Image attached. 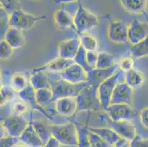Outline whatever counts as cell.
Listing matches in <instances>:
<instances>
[{
    "mask_svg": "<svg viewBox=\"0 0 148 147\" xmlns=\"http://www.w3.org/2000/svg\"><path fill=\"white\" fill-rule=\"evenodd\" d=\"M52 137H54L60 146L77 147V130L76 125L72 122L50 126Z\"/></svg>",
    "mask_w": 148,
    "mask_h": 147,
    "instance_id": "cell-1",
    "label": "cell"
},
{
    "mask_svg": "<svg viewBox=\"0 0 148 147\" xmlns=\"http://www.w3.org/2000/svg\"><path fill=\"white\" fill-rule=\"evenodd\" d=\"M73 22L75 31L80 35L96 27L99 24V18L83 5H80L73 17Z\"/></svg>",
    "mask_w": 148,
    "mask_h": 147,
    "instance_id": "cell-2",
    "label": "cell"
},
{
    "mask_svg": "<svg viewBox=\"0 0 148 147\" xmlns=\"http://www.w3.org/2000/svg\"><path fill=\"white\" fill-rule=\"evenodd\" d=\"M124 72L118 68L111 76L99 83L97 88V95L99 103L103 109L106 108L110 105L111 96L116 85L119 82L121 76Z\"/></svg>",
    "mask_w": 148,
    "mask_h": 147,
    "instance_id": "cell-3",
    "label": "cell"
},
{
    "mask_svg": "<svg viewBox=\"0 0 148 147\" xmlns=\"http://www.w3.org/2000/svg\"><path fill=\"white\" fill-rule=\"evenodd\" d=\"M47 18V17L45 15L39 16H34L18 8L10 14L9 25L10 27L16 28L22 31L30 29L36 23L40 21H44Z\"/></svg>",
    "mask_w": 148,
    "mask_h": 147,
    "instance_id": "cell-4",
    "label": "cell"
},
{
    "mask_svg": "<svg viewBox=\"0 0 148 147\" xmlns=\"http://www.w3.org/2000/svg\"><path fill=\"white\" fill-rule=\"evenodd\" d=\"M50 80V89L52 93V101L64 97H76L81 89L87 85L86 83L81 84H72L64 79Z\"/></svg>",
    "mask_w": 148,
    "mask_h": 147,
    "instance_id": "cell-5",
    "label": "cell"
},
{
    "mask_svg": "<svg viewBox=\"0 0 148 147\" xmlns=\"http://www.w3.org/2000/svg\"><path fill=\"white\" fill-rule=\"evenodd\" d=\"M97 86L87 84L81 89L76 96L77 111H87L101 107L97 95Z\"/></svg>",
    "mask_w": 148,
    "mask_h": 147,
    "instance_id": "cell-6",
    "label": "cell"
},
{
    "mask_svg": "<svg viewBox=\"0 0 148 147\" xmlns=\"http://www.w3.org/2000/svg\"><path fill=\"white\" fill-rule=\"evenodd\" d=\"M128 26L122 20H114L109 23L107 29V37L114 44L127 43Z\"/></svg>",
    "mask_w": 148,
    "mask_h": 147,
    "instance_id": "cell-7",
    "label": "cell"
},
{
    "mask_svg": "<svg viewBox=\"0 0 148 147\" xmlns=\"http://www.w3.org/2000/svg\"><path fill=\"white\" fill-rule=\"evenodd\" d=\"M29 121L21 115L13 114L2 121L7 135L19 138L23 131L27 126Z\"/></svg>",
    "mask_w": 148,
    "mask_h": 147,
    "instance_id": "cell-8",
    "label": "cell"
},
{
    "mask_svg": "<svg viewBox=\"0 0 148 147\" xmlns=\"http://www.w3.org/2000/svg\"><path fill=\"white\" fill-rule=\"evenodd\" d=\"M60 77L72 84H81L88 81V73L81 66L74 62L60 72Z\"/></svg>",
    "mask_w": 148,
    "mask_h": 147,
    "instance_id": "cell-9",
    "label": "cell"
},
{
    "mask_svg": "<svg viewBox=\"0 0 148 147\" xmlns=\"http://www.w3.org/2000/svg\"><path fill=\"white\" fill-rule=\"evenodd\" d=\"M103 110L112 121L130 120L134 115V109L127 104H110Z\"/></svg>",
    "mask_w": 148,
    "mask_h": 147,
    "instance_id": "cell-10",
    "label": "cell"
},
{
    "mask_svg": "<svg viewBox=\"0 0 148 147\" xmlns=\"http://www.w3.org/2000/svg\"><path fill=\"white\" fill-rule=\"evenodd\" d=\"M108 127L112 129L121 137L129 142L137 135V129L135 125L130 122V120L123 121H112L110 118L107 119Z\"/></svg>",
    "mask_w": 148,
    "mask_h": 147,
    "instance_id": "cell-11",
    "label": "cell"
},
{
    "mask_svg": "<svg viewBox=\"0 0 148 147\" xmlns=\"http://www.w3.org/2000/svg\"><path fill=\"white\" fill-rule=\"evenodd\" d=\"M147 23L134 18L127 29V42L131 45L138 44L147 38Z\"/></svg>",
    "mask_w": 148,
    "mask_h": 147,
    "instance_id": "cell-12",
    "label": "cell"
},
{
    "mask_svg": "<svg viewBox=\"0 0 148 147\" xmlns=\"http://www.w3.org/2000/svg\"><path fill=\"white\" fill-rule=\"evenodd\" d=\"M134 95V89L125 82H119L113 91L110 104H127L131 105Z\"/></svg>",
    "mask_w": 148,
    "mask_h": 147,
    "instance_id": "cell-13",
    "label": "cell"
},
{
    "mask_svg": "<svg viewBox=\"0 0 148 147\" xmlns=\"http://www.w3.org/2000/svg\"><path fill=\"white\" fill-rule=\"evenodd\" d=\"M80 47L79 38H71L60 43L58 46L59 57L74 60Z\"/></svg>",
    "mask_w": 148,
    "mask_h": 147,
    "instance_id": "cell-14",
    "label": "cell"
},
{
    "mask_svg": "<svg viewBox=\"0 0 148 147\" xmlns=\"http://www.w3.org/2000/svg\"><path fill=\"white\" fill-rule=\"evenodd\" d=\"M55 102L56 111L62 116H72L77 110L76 97H64L58 99Z\"/></svg>",
    "mask_w": 148,
    "mask_h": 147,
    "instance_id": "cell-15",
    "label": "cell"
},
{
    "mask_svg": "<svg viewBox=\"0 0 148 147\" xmlns=\"http://www.w3.org/2000/svg\"><path fill=\"white\" fill-rule=\"evenodd\" d=\"M17 95L20 97V99L21 100L26 102L27 105H30L34 110H36L40 112V113H41L44 116H46L49 119H53L52 117L50 116V114H49L46 111L45 109L42 106H41V105L37 103L36 99V90H34V88L31 86L29 83L23 91L18 93Z\"/></svg>",
    "mask_w": 148,
    "mask_h": 147,
    "instance_id": "cell-16",
    "label": "cell"
},
{
    "mask_svg": "<svg viewBox=\"0 0 148 147\" xmlns=\"http://www.w3.org/2000/svg\"><path fill=\"white\" fill-rule=\"evenodd\" d=\"M19 140L20 142L29 147H41L44 144L33 128L32 124V116H30L27 127L19 137Z\"/></svg>",
    "mask_w": 148,
    "mask_h": 147,
    "instance_id": "cell-17",
    "label": "cell"
},
{
    "mask_svg": "<svg viewBox=\"0 0 148 147\" xmlns=\"http://www.w3.org/2000/svg\"><path fill=\"white\" fill-rule=\"evenodd\" d=\"M4 40L13 49H19L25 44V36L22 31L14 27H9L3 36Z\"/></svg>",
    "mask_w": 148,
    "mask_h": 147,
    "instance_id": "cell-18",
    "label": "cell"
},
{
    "mask_svg": "<svg viewBox=\"0 0 148 147\" xmlns=\"http://www.w3.org/2000/svg\"><path fill=\"white\" fill-rule=\"evenodd\" d=\"M74 63L73 60H66L63 59L61 57H57L51 60L47 64L44 65L38 68H34L33 71H47V72H61L65 68L69 66L70 65Z\"/></svg>",
    "mask_w": 148,
    "mask_h": 147,
    "instance_id": "cell-19",
    "label": "cell"
},
{
    "mask_svg": "<svg viewBox=\"0 0 148 147\" xmlns=\"http://www.w3.org/2000/svg\"><path fill=\"white\" fill-rule=\"evenodd\" d=\"M88 129L89 131L98 135L101 138L112 146H115L118 141L122 138L110 127H88Z\"/></svg>",
    "mask_w": 148,
    "mask_h": 147,
    "instance_id": "cell-20",
    "label": "cell"
},
{
    "mask_svg": "<svg viewBox=\"0 0 148 147\" xmlns=\"http://www.w3.org/2000/svg\"><path fill=\"white\" fill-rule=\"evenodd\" d=\"M47 71H33L29 77V83L34 88L38 90L41 88H50V80Z\"/></svg>",
    "mask_w": 148,
    "mask_h": 147,
    "instance_id": "cell-21",
    "label": "cell"
},
{
    "mask_svg": "<svg viewBox=\"0 0 148 147\" xmlns=\"http://www.w3.org/2000/svg\"><path fill=\"white\" fill-rule=\"evenodd\" d=\"M124 77L125 83H127L134 90L142 87L145 82V77L143 73L135 68H132L125 72Z\"/></svg>",
    "mask_w": 148,
    "mask_h": 147,
    "instance_id": "cell-22",
    "label": "cell"
},
{
    "mask_svg": "<svg viewBox=\"0 0 148 147\" xmlns=\"http://www.w3.org/2000/svg\"><path fill=\"white\" fill-rule=\"evenodd\" d=\"M54 21L60 29H75L73 17L64 9H58L54 13Z\"/></svg>",
    "mask_w": 148,
    "mask_h": 147,
    "instance_id": "cell-23",
    "label": "cell"
},
{
    "mask_svg": "<svg viewBox=\"0 0 148 147\" xmlns=\"http://www.w3.org/2000/svg\"><path fill=\"white\" fill-rule=\"evenodd\" d=\"M125 11L130 13L146 14L147 0H119Z\"/></svg>",
    "mask_w": 148,
    "mask_h": 147,
    "instance_id": "cell-24",
    "label": "cell"
},
{
    "mask_svg": "<svg viewBox=\"0 0 148 147\" xmlns=\"http://www.w3.org/2000/svg\"><path fill=\"white\" fill-rule=\"evenodd\" d=\"M114 56L111 53L106 52H97V60L95 68L97 69H108L111 68L116 64Z\"/></svg>",
    "mask_w": 148,
    "mask_h": 147,
    "instance_id": "cell-25",
    "label": "cell"
},
{
    "mask_svg": "<svg viewBox=\"0 0 148 147\" xmlns=\"http://www.w3.org/2000/svg\"><path fill=\"white\" fill-rule=\"evenodd\" d=\"M32 124L38 135L39 136L41 141L45 144L48 140L52 137L50 131V126L46 124L44 121L41 120H33L32 119Z\"/></svg>",
    "mask_w": 148,
    "mask_h": 147,
    "instance_id": "cell-26",
    "label": "cell"
},
{
    "mask_svg": "<svg viewBox=\"0 0 148 147\" xmlns=\"http://www.w3.org/2000/svg\"><path fill=\"white\" fill-rule=\"evenodd\" d=\"M147 38H146L138 44L131 45L129 52L132 58L139 59L147 57Z\"/></svg>",
    "mask_w": 148,
    "mask_h": 147,
    "instance_id": "cell-27",
    "label": "cell"
},
{
    "mask_svg": "<svg viewBox=\"0 0 148 147\" xmlns=\"http://www.w3.org/2000/svg\"><path fill=\"white\" fill-rule=\"evenodd\" d=\"M29 84V80L21 73H15L10 79V87L16 93L23 91Z\"/></svg>",
    "mask_w": 148,
    "mask_h": 147,
    "instance_id": "cell-28",
    "label": "cell"
},
{
    "mask_svg": "<svg viewBox=\"0 0 148 147\" xmlns=\"http://www.w3.org/2000/svg\"><path fill=\"white\" fill-rule=\"evenodd\" d=\"M80 46L86 51H97L98 49V41L95 36L83 33L79 36Z\"/></svg>",
    "mask_w": 148,
    "mask_h": 147,
    "instance_id": "cell-29",
    "label": "cell"
},
{
    "mask_svg": "<svg viewBox=\"0 0 148 147\" xmlns=\"http://www.w3.org/2000/svg\"><path fill=\"white\" fill-rule=\"evenodd\" d=\"M16 94L17 93L10 85H2L0 88V107H3L7 103L13 100Z\"/></svg>",
    "mask_w": 148,
    "mask_h": 147,
    "instance_id": "cell-30",
    "label": "cell"
},
{
    "mask_svg": "<svg viewBox=\"0 0 148 147\" xmlns=\"http://www.w3.org/2000/svg\"><path fill=\"white\" fill-rule=\"evenodd\" d=\"M77 147H90L88 141V129L86 126L77 124Z\"/></svg>",
    "mask_w": 148,
    "mask_h": 147,
    "instance_id": "cell-31",
    "label": "cell"
},
{
    "mask_svg": "<svg viewBox=\"0 0 148 147\" xmlns=\"http://www.w3.org/2000/svg\"><path fill=\"white\" fill-rule=\"evenodd\" d=\"M36 102L41 106L52 102V93L50 88H41L36 91Z\"/></svg>",
    "mask_w": 148,
    "mask_h": 147,
    "instance_id": "cell-32",
    "label": "cell"
},
{
    "mask_svg": "<svg viewBox=\"0 0 148 147\" xmlns=\"http://www.w3.org/2000/svg\"><path fill=\"white\" fill-rule=\"evenodd\" d=\"M88 141L90 147H113L106 143L98 135L88 130Z\"/></svg>",
    "mask_w": 148,
    "mask_h": 147,
    "instance_id": "cell-33",
    "label": "cell"
},
{
    "mask_svg": "<svg viewBox=\"0 0 148 147\" xmlns=\"http://www.w3.org/2000/svg\"><path fill=\"white\" fill-rule=\"evenodd\" d=\"M9 14L2 7H0V36H3L7 29L10 27L9 25Z\"/></svg>",
    "mask_w": 148,
    "mask_h": 147,
    "instance_id": "cell-34",
    "label": "cell"
},
{
    "mask_svg": "<svg viewBox=\"0 0 148 147\" xmlns=\"http://www.w3.org/2000/svg\"><path fill=\"white\" fill-rule=\"evenodd\" d=\"M86 51L80 46V49H79L78 52H77V53L76 56H75V57L74 58L73 60L75 63H77V64H79L80 66H81L87 71V73H88L91 70H92V68H90L86 63Z\"/></svg>",
    "mask_w": 148,
    "mask_h": 147,
    "instance_id": "cell-35",
    "label": "cell"
},
{
    "mask_svg": "<svg viewBox=\"0 0 148 147\" xmlns=\"http://www.w3.org/2000/svg\"><path fill=\"white\" fill-rule=\"evenodd\" d=\"M13 54V49L5 40H0V60L10 58Z\"/></svg>",
    "mask_w": 148,
    "mask_h": 147,
    "instance_id": "cell-36",
    "label": "cell"
},
{
    "mask_svg": "<svg viewBox=\"0 0 148 147\" xmlns=\"http://www.w3.org/2000/svg\"><path fill=\"white\" fill-rule=\"evenodd\" d=\"M118 68L122 72H126L132 68H134V59L132 58L130 56L124 57L118 63Z\"/></svg>",
    "mask_w": 148,
    "mask_h": 147,
    "instance_id": "cell-37",
    "label": "cell"
},
{
    "mask_svg": "<svg viewBox=\"0 0 148 147\" xmlns=\"http://www.w3.org/2000/svg\"><path fill=\"white\" fill-rule=\"evenodd\" d=\"M18 0H0L1 7H2L9 14L18 9Z\"/></svg>",
    "mask_w": 148,
    "mask_h": 147,
    "instance_id": "cell-38",
    "label": "cell"
},
{
    "mask_svg": "<svg viewBox=\"0 0 148 147\" xmlns=\"http://www.w3.org/2000/svg\"><path fill=\"white\" fill-rule=\"evenodd\" d=\"M128 143V147H148L147 138L138 134Z\"/></svg>",
    "mask_w": 148,
    "mask_h": 147,
    "instance_id": "cell-39",
    "label": "cell"
},
{
    "mask_svg": "<svg viewBox=\"0 0 148 147\" xmlns=\"http://www.w3.org/2000/svg\"><path fill=\"white\" fill-rule=\"evenodd\" d=\"M13 114L23 116L28 110V105L25 102L21 100V102H16L13 107Z\"/></svg>",
    "mask_w": 148,
    "mask_h": 147,
    "instance_id": "cell-40",
    "label": "cell"
},
{
    "mask_svg": "<svg viewBox=\"0 0 148 147\" xmlns=\"http://www.w3.org/2000/svg\"><path fill=\"white\" fill-rule=\"evenodd\" d=\"M86 60L88 66L91 68H95L97 60V51H86Z\"/></svg>",
    "mask_w": 148,
    "mask_h": 147,
    "instance_id": "cell-41",
    "label": "cell"
},
{
    "mask_svg": "<svg viewBox=\"0 0 148 147\" xmlns=\"http://www.w3.org/2000/svg\"><path fill=\"white\" fill-rule=\"evenodd\" d=\"M20 142L19 138L7 135L0 139V147H13L15 144Z\"/></svg>",
    "mask_w": 148,
    "mask_h": 147,
    "instance_id": "cell-42",
    "label": "cell"
},
{
    "mask_svg": "<svg viewBox=\"0 0 148 147\" xmlns=\"http://www.w3.org/2000/svg\"><path fill=\"white\" fill-rule=\"evenodd\" d=\"M140 117V121H141V123L142 125L145 128V129H147L148 126V108L147 107H145L141 110L139 114Z\"/></svg>",
    "mask_w": 148,
    "mask_h": 147,
    "instance_id": "cell-43",
    "label": "cell"
},
{
    "mask_svg": "<svg viewBox=\"0 0 148 147\" xmlns=\"http://www.w3.org/2000/svg\"><path fill=\"white\" fill-rule=\"evenodd\" d=\"M41 147H60V145L54 137H51Z\"/></svg>",
    "mask_w": 148,
    "mask_h": 147,
    "instance_id": "cell-44",
    "label": "cell"
},
{
    "mask_svg": "<svg viewBox=\"0 0 148 147\" xmlns=\"http://www.w3.org/2000/svg\"><path fill=\"white\" fill-rule=\"evenodd\" d=\"M5 136H7V133L3 126V124L0 123V139L5 137Z\"/></svg>",
    "mask_w": 148,
    "mask_h": 147,
    "instance_id": "cell-45",
    "label": "cell"
},
{
    "mask_svg": "<svg viewBox=\"0 0 148 147\" xmlns=\"http://www.w3.org/2000/svg\"><path fill=\"white\" fill-rule=\"evenodd\" d=\"M77 0H55L56 3L66 4V3H72V2H77Z\"/></svg>",
    "mask_w": 148,
    "mask_h": 147,
    "instance_id": "cell-46",
    "label": "cell"
},
{
    "mask_svg": "<svg viewBox=\"0 0 148 147\" xmlns=\"http://www.w3.org/2000/svg\"><path fill=\"white\" fill-rule=\"evenodd\" d=\"M13 147H29V146H27V145L24 144L23 143L18 142V143H17L16 144H15V145L13 146Z\"/></svg>",
    "mask_w": 148,
    "mask_h": 147,
    "instance_id": "cell-47",
    "label": "cell"
},
{
    "mask_svg": "<svg viewBox=\"0 0 148 147\" xmlns=\"http://www.w3.org/2000/svg\"><path fill=\"white\" fill-rule=\"evenodd\" d=\"M2 86V74H1V69H0V88Z\"/></svg>",
    "mask_w": 148,
    "mask_h": 147,
    "instance_id": "cell-48",
    "label": "cell"
},
{
    "mask_svg": "<svg viewBox=\"0 0 148 147\" xmlns=\"http://www.w3.org/2000/svg\"><path fill=\"white\" fill-rule=\"evenodd\" d=\"M113 147H119V146H114Z\"/></svg>",
    "mask_w": 148,
    "mask_h": 147,
    "instance_id": "cell-49",
    "label": "cell"
},
{
    "mask_svg": "<svg viewBox=\"0 0 148 147\" xmlns=\"http://www.w3.org/2000/svg\"><path fill=\"white\" fill-rule=\"evenodd\" d=\"M0 7H1V5H0Z\"/></svg>",
    "mask_w": 148,
    "mask_h": 147,
    "instance_id": "cell-50",
    "label": "cell"
}]
</instances>
